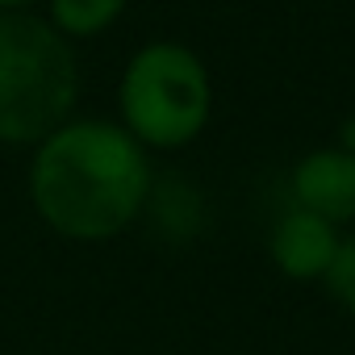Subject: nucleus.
Returning a JSON list of instances; mask_svg holds the SVG:
<instances>
[{"label":"nucleus","instance_id":"f257e3e1","mask_svg":"<svg viewBox=\"0 0 355 355\" xmlns=\"http://www.w3.org/2000/svg\"><path fill=\"white\" fill-rule=\"evenodd\" d=\"M30 205L67 243L125 234L155 193L150 155L105 117H67L30 155Z\"/></svg>","mask_w":355,"mask_h":355},{"label":"nucleus","instance_id":"f03ea898","mask_svg":"<svg viewBox=\"0 0 355 355\" xmlns=\"http://www.w3.org/2000/svg\"><path fill=\"white\" fill-rule=\"evenodd\" d=\"M80 59L38 9L0 13V142L38 146L76 117Z\"/></svg>","mask_w":355,"mask_h":355},{"label":"nucleus","instance_id":"7ed1b4c3","mask_svg":"<svg viewBox=\"0 0 355 355\" xmlns=\"http://www.w3.org/2000/svg\"><path fill=\"white\" fill-rule=\"evenodd\" d=\"M214 117V76L175 38L142 42L117 76V125L146 150H184Z\"/></svg>","mask_w":355,"mask_h":355},{"label":"nucleus","instance_id":"20e7f679","mask_svg":"<svg viewBox=\"0 0 355 355\" xmlns=\"http://www.w3.org/2000/svg\"><path fill=\"white\" fill-rule=\"evenodd\" d=\"M288 193L297 209H309L334 226L355 222V150L347 146H313L288 171Z\"/></svg>","mask_w":355,"mask_h":355},{"label":"nucleus","instance_id":"39448f33","mask_svg":"<svg viewBox=\"0 0 355 355\" xmlns=\"http://www.w3.org/2000/svg\"><path fill=\"white\" fill-rule=\"evenodd\" d=\"M343 234L334 222L309 214V209H297L288 205L272 234H268V259L272 268L284 276V280H297V284H322L326 268L334 263V251H338Z\"/></svg>","mask_w":355,"mask_h":355},{"label":"nucleus","instance_id":"423d86ee","mask_svg":"<svg viewBox=\"0 0 355 355\" xmlns=\"http://www.w3.org/2000/svg\"><path fill=\"white\" fill-rule=\"evenodd\" d=\"M130 9V0H42V17L67 38V42H84V38H101L109 34Z\"/></svg>","mask_w":355,"mask_h":355},{"label":"nucleus","instance_id":"0eeeda50","mask_svg":"<svg viewBox=\"0 0 355 355\" xmlns=\"http://www.w3.org/2000/svg\"><path fill=\"white\" fill-rule=\"evenodd\" d=\"M322 288H326V297H330L343 313L355 318V234L338 243L334 263H330L326 276H322Z\"/></svg>","mask_w":355,"mask_h":355},{"label":"nucleus","instance_id":"6e6552de","mask_svg":"<svg viewBox=\"0 0 355 355\" xmlns=\"http://www.w3.org/2000/svg\"><path fill=\"white\" fill-rule=\"evenodd\" d=\"M42 0H0V13H21V9H38Z\"/></svg>","mask_w":355,"mask_h":355}]
</instances>
